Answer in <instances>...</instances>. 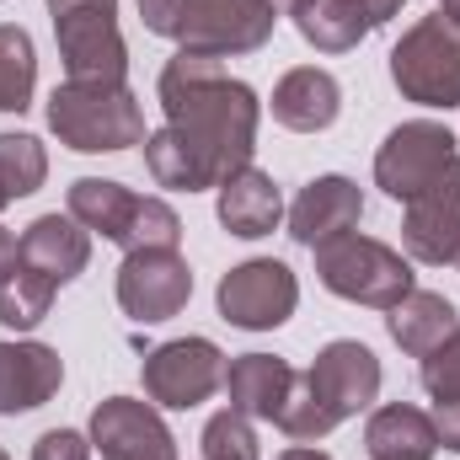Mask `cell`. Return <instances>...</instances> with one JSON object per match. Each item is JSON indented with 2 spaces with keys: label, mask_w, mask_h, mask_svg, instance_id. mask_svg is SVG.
<instances>
[{
  "label": "cell",
  "mask_w": 460,
  "mask_h": 460,
  "mask_svg": "<svg viewBox=\"0 0 460 460\" xmlns=\"http://www.w3.org/2000/svg\"><path fill=\"white\" fill-rule=\"evenodd\" d=\"M155 97H161L166 128L193 150V161L204 166L209 188H220L241 166H252L257 123H262V97L246 81H235L220 59L177 49L161 65Z\"/></svg>",
  "instance_id": "obj_1"
},
{
  "label": "cell",
  "mask_w": 460,
  "mask_h": 460,
  "mask_svg": "<svg viewBox=\"0 0 460 460\" xmlns=\"http://www.w3.org/2000/svg\"><path fill=\"white\" fill-rule=\"evenodd\" d=\"M49 128L59 145L81 155H118L145 145V108L134 86H81L65 81L49 97Z\"/></svg>",
  "instance_id": "obj_2"
},
{
  "label": "cell",
  "mask_w": 460,
  "mask_h": 460,
  "mask_svg": "<svg viewBox=\"0 0 460 460\" xmlns=\"http://www.w3.org/2000/svg\"><path fill=\"white\" fill-rule=\"evenodd\" d=\"M316 279L338 300L369 305V311H391V305H402L418 289L412 257H402L396 246H385L375 235H358V230H348L338 241L316 246Z\"/></svg>",
  "instance_id": "obj_3"
},
{
  "label": "cell",
  "mask_w": 460,
  "mask_h": 460,
  "mask_svg": "<svg viewBox=\"0 0 460 460\" xmlns=\"http://www.w3.org/2000/svg\"><path fill=\"white\" fill-rule=\"evenodd\" d=\"M65 81L128 86V43L118 32V0H49Z\"/></svg>",
  "instance_id": "obj_4"
},
{
  "label": "cell",
  "mask_w": 460,
  "mask_h": 460,
  "mask_svg": "<svg viewBox=\"0 0 460 460\" xmlns=\"http://www.w3.org/2000/svg\"><path fill=\"white\" fill-rule=\"evenodd\" d=\"M391 81L407 102L429 113L460 108V22H450L445 11L412 22L391 49Z\"/></svg>",
  "instance_id": "obj_5"
},
{
  "label": "cell",
  "mask_w": 460,
  "mask_h": 460,
  "mask_svg": "<svg viewBox=\"0 0 460 460\" xmlns=\"http://www.w3.org/2000/svg\"><path fill=\"white\" fill-rule=\"evenodd\" d=\"M226 364L230 358L209 338H172V343L150 348L139 364L145 402H155L166 412H193L215 391H226Z\"/></svg>",
  "instance_id": "obj_6"
},
{
  "label": "cell",
  "mask_w": 460,
  "mask_h": 460,
  "mask_svg": "<svg viewBox=\"0 0 460 460\" xmlns=\"http://www.w3.org/2000/svg\"><path fill=\"white\" fill-rule=\"evenodd\" d=\"M215 305H220V322L241 327V332H273V327H284L295 316L300 279L279 257H246L220 279Z\"/></svg>",
  "instance_id": "obj_7"
},
{
  "label": "cell",
  "mask_w": 460,
  "mask_h": 460,
  "mask_svg": "<svg viewBox=\"0 0 460 460\" xmlns=\"http://www.w3.org/2000/svg\"><path fill=\"white\" fill-rule=\"evenodd\" d=\"M460 139L450 134V123L439 118H407L385 134V145L375 150V188L396 204H407L412 193H423L450 161H456Z\"/></svg>",
  "instance_id": "obj_8"
},
{
  "label": "cell",
  "mask_w": 460,
  "mask_h": 460,
  "mask_svg": "<svg viewBox=\"0 0 460 460\" xmlns=\"http://www.w3.org/2000/svg\"><path fill=\"white\" fill-rule=\"evenodd\" d=\"M273 22H279V11L268 0H182L177 49L209 54V59L257 54L273 38Z\"/></svg>",
  "instance_id": "obj_9"
},
{
  "label": "cell",
  "mask_w": 460,
  "mask_h": 460,
  "mask_svg": "<svg viewBox=\"0 0 460 460\" xmlns=\"http://www.w3.org/2000/svg\"><path fill=\"white\" fill-rule=\"evenodd\" d=\"M118 305L128 322L155 327L172 322L177 311H188L193 300V268L182 252H128L118 268Z\"/></svg>",
  "instance_id": "obj_10"
},
{
  "label": "cell",
  "mask_w": 460,
  "mask_h": 460,
  "mask_svg": "<svg viewBox=\"0 0 460 460\" xmlns=\"http://www.w3.org/2000/svg\"><path fill=\"white\" fill-rule=\"evenodd\" d=\"M402 246L412 262L429 268H456L460 252V155L423 188L402 204Z\"/></svg>",
  "instance_id": "obj_11"
},
{
  "label": "cell",
  "mask_w": 460,
  "mask_h": 460,
  "mask_svg": "<svg viewBox=\"0 0 460 460\" xmlns=\"http://www.w3.org/2000/svg\"><path fill=\"white\" fill-rule=\"evenodd\" d=\"M92 450L102 460H177V439L155 402L139 396H108L92 412Z\"/></svg>",
  "instance_id": "obj_12"
},
{
  "label": "cell",
  "mask_w": 460,
  "mask_h": 460,
  "mask_svg": "<svg viewBox=\"0 0 460 460\" xmlns=\"http://www.w3.org/2000/svg\"><path fill=\"white\" fill-rule=\"evenodd\" d=\"M358 220H364V188L353 177H343V172L311 177L300 188V199L289 204V235L300 246H311V252L348 235V230H358Z\"/></svg>",
  "instance_id": "obj_13"
},
{
  "label": "cell",
  "mask_w": 460,
  "mask_h": 460,
  "mask_svg": "<svg viewBox=\"0 0 460 460\" xmlns=\"http://www.w3.org/2000/svg\"><path fill=\"white\" fill-rule=\"evenodd\" d=\"M311 380H316V391L332 402V412L338 418H358V412H369L375 407V396H380V358H375V348L353 343V338H338V343H327L316 353V364H311Z\"/></svg>",
  "instance_id": "obj_14"
},
{
  "label": "cell",
  "mask_w": 460,
  "mask_h": 460,
  "mask_svg": "<svg viewBox=\"0 0 460 460\" xmlns=\"http://www.w3.org/2000/svg\"><path fill=\"white\" fill-rule=\"evenodd\" d=\"M65 385V358L49 343H0V418L54 402Z\"/></svg>",
  "instance_id": "obj_15"
},
{
  "label": "cell",
  "mask_w": 460,
  "mask_h": 460,
  "mask_svg": "<svg viewBox=\"0 0 460 460\" xmlns=\"http://www.w3.org/2000/svg\"><path fill=\"white\" fill-rule=\"evenodd\" d=\"M215 215H220V226L235 241H262V235H273L279 220H284V193H279V182L268 172L241 166L235 177H226L215 188Z\"/></svg>",
  "instance_id": "obj_16"
},
{
  "label": "cell",
  "mask_w": 460,
  "mask_h": 460,
  "mask_svg": "<svg viewBox=\"0 0 460 460\" xmlns=\"http://www.w3.org/2000/svg\"><path fill=\"white\" fill-rule=\"evenodd\" d=\"M86 262H92V230L81 220L54 209V215H38L22 230V268L43 273L54 284H70V279L86 273Z\"/></svg>",
  "instance_id": "obj_17"
},
{
  "label": "cell",
  "mask_w": 460,
  "mask_h": 460,
  "mask_svg": "<svg viewBox=\"0 0 460 460\" xmlns=\"http://www.w3.org/2000/svg\"><path fill=\"white\" fill-rule=\"evenodd\" d=\"M268 108H273V123H284L295 134H322V128H332L338 113H343V86H338L332 70L300 65V70H289L273 86V102Z\"/></svg>",
  "instance_id": "obj_18"
},
{
  "label": "cell",
  "mask_w": 460,
  "mask_h": 460,
  "mask_svg": "<svg viewBox=\"0 0 460 460\" xmlns=\"http://www.w3.org/2000/svg\"><path fill=\"white\" fill-rule=\"evenodd\" d=\"M364 450H369V460H434V450H439L434 412L407 407V402L375 407L364 423Z\"/></svg>",
  "instance_id": "obj_19"
},
{
  "label": "cell",
  "mask_w": 460,
  "mask_h": 460,
  "mask_svg": "<svg viewBox=\"0 0 460 460\" xmlns=\"http://www.w3.org/2000/svg\"><path fill=\"white\" fill-rule=\"evenodd\" d=\"M289 380L295 369L273 353H241L226 364V396L235 412H246L252 423H273L284 396H289Z\"/></svg>",
  "instance_id": "obj_20"
},
{
  "label": "cell",
  "mask_w": 460,
  "mask_h": 460,
  "mask_svg": "<svg viewBox=\"0 0 460 460\" xmlns=\"http://www.w3.org/2000/svg\"><path fill=\"white\" fill-rule=\"evenodd\" d=\"M456 327H460L456 305H450L445 295H434V289H412L402 305L385 311V332H391V343L402 348V353H412V358L434 353Z\"/></svg>",
  "instance_id": "obj_21"
},
{
  "label": "cell",
  "mask_w": 460,
  "mask_h": 460,
  "mask_svg": "<svg viewBox=\"0 0 460 460\" xmlns=\"http://www.w3.org/2000/svg\"><path fill=\"white\" fill-rule=\"evenodd\" d=\"M134 204H139V193L113 182V177H75L70 193H65V215L81 220L92 235L113 241V246L123 241V230L134 220Z\"/></svg>",
  "instance_id": "obj_22"
},
{
  "label": "cell",
  "mask_w": 460,
  "mask_h": 460,
  "mask_svg": "<svg viewBox=\"0 0 460 460\" xmlns=\"http://www.w3.org/2000/svg\"><path fill=\"white\" fill-rule=\"evenodd\" d=\"M295 27H300V38H305L311 49H322V54H348V49H358V43L375 32L369 11H364L358 0H311V5L295 16Z\"/></svg>",
  "instance_id": "obj_23"
},
{
  "label": "cell",
  "mask_w": 460,
  "mask_h": 460,
  "mask_svg": "<svg viewBox=\"0 0 460 460\" xmlns=\"http://www.w3.org/2000/svg\"><path fill=\"white\" fill-rule=\"evenodd\" d=\"M338 423H343V418H338V412H332V402L316 391L311 369H295L289 396H284V407H279L273 429H279L284 439H295V445H316V439H327Z\"/></svg>",
  "instance_id": "obj_24"
},
{
  "label": "cell",
  "mask_w": 460,
  "mask_h": 460,
  "mask_svg": "<svg viewBox=\"0 0 460 460\" xmlns=\"http://www.w3.org/2000/svg\"><path fill=\"white\" fill-rule=\"evenodd\" d=\"M38 92V49L27 27L0 22V113H27Z\"/></svg>",
  "instance_id": "obj_25"
},
{
  "label": "cell",
  "mask_w": 460,
  "mask_h": 460,
  "mask_svg": "<svg viewBox=\"0 0 460 460\" xmlns=\"http://www.w3.org/2000/svg\"><path fill=\"white\" fill-rule=\"evenodd\" d=\"M145 172H150V182L155 188H166V193H204L209 182H204V166L193 161V150L161 123L155 134H145Z\"/></svg>",
  "instance_id": "obj_26"
},
{
  "label": "cell",
  "mask_w": 460,
  "mask_h": 460,
  "mask_svg": "<svg viewBox=\"0 0 460 460\" xmlns=\"http://www.w3.org/2000/svg\"><path fill=\"white\" fill-rule=\"evenodd\" d=\"M54 279H43V273H32V268H16L5 284H0V327H11V332H32V327H43L49 322V311H54Z\"/></svg>",
  "instance_id": "obj_27"
},
{
  "label": "cell",
  "mask_w": 460,
  "mask_h": 460,
  "mask_svg": "<svg viewBox=\"0 0 460 460\" xmlns=\"http://www.w3.org/2000/svg\"><path fill=\"white\" fill-rule=\"evenodd\" d=\"M43 182H49L43 139L38 134H0V193L16 204V199H32Z\"/></svg>",
  "instance_id": "obj_28"
},
{
  "label": "cell",
  "mask_w": 460,
  "mask_h": 460,
  "mask_svg": "<svg viewBox=\"0 0 460 460\" xmlns=\"http://www.w3.org/2000/svg\"><path fill=\"white\" fill-rule=\"evenodd\" d=\"M123 257L128 252H177L182 246V220H177V209L166 204V199H145L139 193V204H134V220L123 230Z\"/></svg>",
  "instance_id": "obj_29"
},
{
  "label": "cell",
  "mask_w": 460,
  "mask_h": 460,
  "mask_svg": "<svg viewBox=\"0 0 460 460\" xmlns=\"http://www.w3.org/2000/svg\"><path fill=\"white\" fill-rule=\"evenodd\" d=\"M199 450H204V460H262L252 418H246V412H235V407L215 412V418L204 423V439H199Z\"/></svg>",
  "instance_id": "obj_30"
},
{
  "label": "cell",
  "mask_w": 460,
  "mask_h": 460,
  "mask_svg": "<svg viewBox=\"0 0 460 460\" xmlns=\"http://www.w3.org/2000/svg\"><path fill=\"white\" fill-rule=\"evenodd\" d=\"M418 380H423V391H429L434 402H456L460 396V327L434 348V353H423Z\"/></svg>",
  "instance_id": "obj_31"
},
{
  "label": "cell",
  "mask_w": 460,
  "mask_h": 460,
  "mask_svg": "<svg viewBox=\"0 0 460 460\" xmlns=\"http://www.w3.org/2000/svg\"><path fill=\"white\" fill-rule=\"evenodd\" d=\"M32 460H92V434H75V429H49V434H38Z\"/></svg>",
  "instance_id": "obj_32"
},
{
  "label": "cell",
  "mask_w": 460,
  "mask_h": 460,
  "mask_svg": "<svg viewBox=\"0 0 460 460\" xmlns=\"http://www.w3.org/2000/svg\"><path fill=\"white\" fill-rule=\"evenodd\" d=\"M139 22H145V32H155V38H172V43H177L182 0H139Z\"/></svg>",
  "instance_id": "obj_33"
},
{
  "label": "cell",
  "mask_w": 460,
  "mask_h": 460,
  "mask_svg": "<svg viewBox=\"0 0 460 460\" xmlns=\"http://www.w3.org/2000/svg\"><path fill=\"white\" fill-rule=\"evenodd\" d=\"M434 429H439V450L460 456V396L456 402H434Z\"/></svg>",
  "instance_id": "obj_34"
},
{
  "label": "cell",
  "mask_w": 460,
  "mask_h": 460,
  "mask_svg": "<svg viewBox=\"0 0 460 460\" xmlns=\"http://www.w3.org/2000/svg\"><path fill=\"white\" fill-rule=\"evenodd\" d=\"M16 268H22V235L0 226V284H5V279H11Z\"/></svg>",
  "instance_id": "obj_35"
},
{
  "label": "cell",
  "mask_w": 460,
  "mask_h": 460,
  "mask_svg": "<svg viewBox=\"0 0 460 460\" xmlns=\"http://www.w3.org/2000/svg\"><path fill=\"white\" fill-rule=\"evenodd\" d=\"M358 5L369 11V22H375V27H385L391 16H402V5H407V0H358Z\"/></svg>",
  "instance_id": "obj_36"
},
{
  "label": "cell",
  "mask_w": 460,
  "mask_h": 460,
  "mask_svg": "<svg viewBox=\"0 0 460 460\" xmlns=\"http://www.w3.org/2000/svg\"><path fill=\"white\" fill-rule=\"evenodd\" d=\"M279 460H332V456H327V450H316V445H289Z\"/></svg>",
  "instance_id": "obj_37"
},
{
  "label": "cell",
  "mask_w": 460,
  "mask_h": 460,
  "mask_svg": "<svg viewBox=\"0 0 460 460\" xmlns=\"http://www.w3.org/2000/svg\"><path fill=\"white\" fill-rule=\"evenodd\" d=\"M268 5H273V11H279V16H300V11H305V5H311V0H268Z\"/></svg>",
  "instance_id": "obj_38"
},
{
  "label": "cell",
  "mask_w": 460,
  "mask_h": 460,
  "mask_svg": "<svg viewBox=\"0 0 460 460\" xmlns=\"http://www.w3.org/2000/svg\"><path fill=\"white\" fill-rule=\"evenodd\" d=\"M439 11H445L450 22H460V0H439Z\"/></svg>",
  "instance_id": "obj_39"
},
{
  "label": "cell",
  "mask_w": 460,
  "mask_h": 460,
  "mask_svg": "<svg viewBox=\"0 0 460 460\" xmlns=\"http://www.w3.org/2000/svg\"><path fill=\"white\" fill-rule=\"evenodd\" d=\"M5 204H11V199H5V193H0V209H5Z\"/></svg>",
  "instance_id": "obj_40"
},
{
  "label": "cell",
  "mask_w": 460,
  "mask_h": 460,
  "mask_svg": "<svg viewBox=\"0 0 460 460\" xmlns=\"http://www.w3.org/2000/svg\"><path fill=\"white\" fill-rule=\"evenodd\" d=\"M0 460H11V456H5V450H0Z\"/></svg>",
  "instance_id": "obj_41"
},
{
  "label": "cell",
  "mask_w": 460,
  "mask_h": 460,
  "mask_svg": "<svg viewBox=\"0 0 460 460\" xmlns=\"http://www.w3.org/2000/svg\"><path fill=\"white\" fill-rule=\"evenodd\" d=\"M456 268H460V252H456Z\"/></svg>",
  "instance_id": "obj_42"
}]
</instances>
